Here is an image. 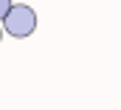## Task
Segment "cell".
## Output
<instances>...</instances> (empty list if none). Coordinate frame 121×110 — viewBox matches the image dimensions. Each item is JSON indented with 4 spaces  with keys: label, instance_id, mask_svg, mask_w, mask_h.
<instances>
[{
    "label": "cell",
    "instance_id": "cell-1",
    "mask_svg": "<svg viewBox=\"0 0 121 110\" xmlns=\"http://www.w3.org/2000/svg\"><path fill=\"white\" fill-rule=\"evenodd\" d=\"M0 28H3V34H11L17 40H26L37 28V11L31 6H26V3H11V9L0 20Z\"/></svg>",
    "mask_w": 121,
    "mask_h": 110
},
{
    "label": "cell",
    "instance_id": "cell-2",
    "mask_svg": "<svg viewBox=\"0 0 121 110\" xmlns=\"http://www.w3.org/2000/svg\"><path fill=\"white\" fill-rule=\"evenodd\" d=\"M11 9V0H0V20L6 17V11Z\"/></svg>",
    "mask_w": 121,
    "mask_h": 110
},
{
    "label": "cell",
    "instance_id": "cell-3",
    "mask_svg": "<svg viewBox=\"0 0 121 110\" xmlns=\"http://www.w3.org/2000/svg\"><path fill=\"white\" fill-rule=\"evenodd\" d=\"M0 40H3V28H0Z\"/></svg>",
    "mask_w": 121,
    "mask_h": 110
}]
</instances>
